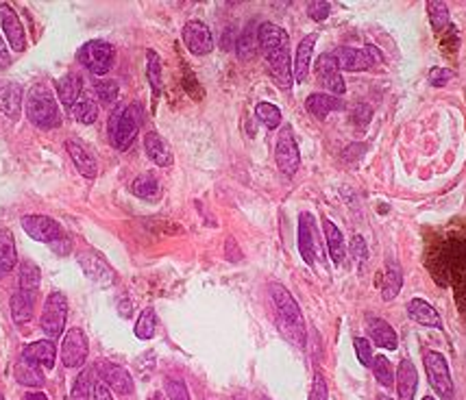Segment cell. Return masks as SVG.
I'll return each instance as SVG.
<instances>
[{"mask_svg": "<svg viewBox=\"0 0 466 400\" xmlns=\"http://www.w3.org/2000/svg\"><path fill=\"white\" fill-rule=\"evenodd\" d=\"M271 296L277 307V318H279V327L283 335L292 341V344L303 348L305 346V322H303V313L297 300L279 283L271 285Z\"/></svg>", "mask_w": 466, "mask_h": 400, "instance_id": "1", "label": "cell"}, {"mask_svg": "<svg viewBox=\"0 0 466 400\" xmlns=\"http://www.w3.org/2000/svg\"><path fill=\"white\" fill-rule=\"evenodd\" d=\"M142 118L144 113L140 102H129L125 107L120 105L111 113L107 122V135L115 151H127L133 144V139L137 137V131L142 127Z\"/></svg>", "mask_w": 466, "mask_h": 400, "instance_id": "2", "label": "cell"}, {"mask_svg": "<svg viewBox=\"0 0 466 400\" xmlns=\"http://www.w3.org/2000/svg\"><path fill=\"white\" fill-rule=\"evenodd\" d=\"M24 107H26V118L40 129H57L62 124L57 98L48 88H44V85H35V88L28 92Z\"/></svg>", "mask_w": 466, "mask_h": 400, "instance_id": "3", "label": "cell"}, {"mask_svg": "<svg viewBox=\"0 0 466 400\" xmlns=\"http://www.w3.org/2000/svg\"><path fill=\"white\" fill-rule=\"evenodd\" d=\"M76 59L83 68H87L96 76H105L115 61V48L109 42L103 40H92L79 48Z\"/></svg>", "mask_w": 466, "mask_h": 400, "instance_id": "4", "label": "cell"}, {"mask_svg": "<svg viewBox=\"0 0 466 400\" xmlns=\"http://www.w3.org/2000/svg\"><path fill=\"white\" fill-rule=\"evenodd\" d=\"M423 363H425V372H427V379L433 392L443 400H453V379H451L447 357L436 351H427L423 355Z\"/></svg>", "mask_w": 466, "mask_h": 400, "instance_id": "5", "label": "cell"}, {"mask_svg": "<svg viewBox=\"0 0 466 400\" xmlns=\"http://www.w3.org/2000/svg\"><path fill=\"white\" fill-rule=\"evenodd\" d=\"M66 320H68V298L62 292H50L42 311V322H40L42 331L50 339L59 337L66 329Z\"/></svg>", "mask_w": 466, "mask_h": 400, "instance_id": "6", "label": "cell"}, {"mask_svg": "<svg viewBox=\"0 0 466 400\" xmlns=\"http://www.w3.org/2000/svg\"><path fill=\"white\" fill-rule=\"evenodd\" d=\"M79 266L85 272V276L90 278L92 283H96L98 288H111V285H115V278H118V274H115V270L109 266V261L96 250L81 252L79 254Z\"/></svg>", "mask_w": 466, "mask_h": 400, "instance_id": "7", "label": "cell"}, {"mask_svg": "<svg viewBox=\"0 0 466 400\" xmlns=\"http://www.w3.org/2000/svg\"><path fill=\"white\" fill-rule=\"evenodd\" d=\"M257 42H259L261 52H264V57H266V61L290 52L288 33L279 24H273V22H264V24L257 26Z\"/></svg>", "mask_w": 466, "mask_h": 400, "instance_id": "8", "label": "cell"}, {"mask_svg": "<svg viewBox=\"0 0 466 400\" xmlns=\"http://www.w3.org/2000/svg\"><path fill=\"white\" fill-rule=\"evenodd\" d=\"M20 224H22L24 233L28 237L35 240V242H42V244H48V246L66 235L62 224L57 220H52V218H48V216H38V213L35 216H24L20 220Z\"/></svg>", "mask_w": 466, "mask_h": 400, "instance_id": "9", "label": "cell"}, {"mask_svg": "<svg viewBox=\"0 0 466 400\" xmlns=\"http://www.w3.org/2000/svg\"><path fill=\"white\" fill-rule=\"evenodd\" d=\"M275 161L279 165V170L285 177H295L297 170L301 165V153L299 146L292 137V131L288 127L281 129L279 137H277V146H275Z\"/></svg>", "mask_w": 466, "mask_h": 400, "instance_id": "10", "label": "cell"}, {"mask_svg": "<svg viewBox=\"0 0 466 400\" xmlns=\"http://www.w3.org/2000/svg\"><path fill=\"white\" fill-rule=\"evenodd\" d=\"M87 353H90V341L83 329L74 327L66 333L62 341V361L66 367H81L87 361Z\"/></svg>", "mask_w": 466, "mask_h": 400, "instance_id": "11", "label": "cell"}, {"mask_svg": "<svg viewBox=\"0 0 466 400\" xmlns=\"http://www.w3.org/2000/svg\"><path fill=\"white\" fill-rule=\"evenodd\" d=\"M181 37H183L186 48L196 57H205L214 50V35L210 31V26L205 22H200V20L186 22Z\"/></svg>", "mask_w": 466, "mask_h": 400, "instance_id": "12", "label": "cell"}, {"mask_svg": "<svg viewBox=\"0 0 466 400\" xmlns=\"http://www.w3.org/2000/svg\"><path fill=\"white\" fill-rule=\"evenodd\" d=\"M96 372H98L101 381H103L109 389H113L115 394H120V396L133 394L135 385H133V379H131V375H129L127 367L115 365V363H111V361H98V363H96Z\"/></svg>", "mask_w": 466, "mask_h": 400, "instance_id": "13", "label": "cell"}, {"mask_svg": "<svg viewBox=\"0 0 466 400\" xmlns=\"http://www.w3.org/2000/svg\"><path fill=\"white\" fill-rule=\"evenodd\" d=\"M316 74L320 78V83L325 85V88L331 92V96H342L346 92V85H344V78L340 76V68H338V61L334 54H320L316 59Z\"/></svg>", "mask_w": 466, "mask_h": 400, "instance_id": "14", "label": "cell"}, {"mask_svg": "<svg viewBox=\"0 0 466 400\" xmlns=\"http://www.w3.org/2000/svg\"><path fill=\"white\" fill-rule=\"evenodd\" d=\"M0 26H3V33L9 42V46L16 52H24L26 48V33H24V24L20 22L16 9L7 3L0 5Z\"/></svg>", "mask_w": 466, "mask_h": 400, "instance_id": "15", "label": "cell"}, {"mask_svg": "<svg viewBox=\"0 0 466 400\" xmlns=\"http://www.w3.org/2000/svg\"><path fill=\"white\" fill-rule=\"evenodd\" d=\"M299 252L307 266H314L316 252H318V237H316L314 216L307 211H303L299 216Z\"/></svg>", "mask_w": 466, "mask_h": 400, "instance_id": "16", "label": "cell"}, {"mask_svg": "<svg viewBox=\"0 0 466 400\" xmlns=\"http://www.w3.org/2000/svg\"><path fill=\"white\" fill-rule=\"evenodd\" d=\"M66 151H68L72 163L76 165V170H79V175H81V177H85V179H94V177L98 175V163H96L94 153H92L90 148H87V146H83L79 139L68 137V139H66Z\"/></svg>", "mask_w": 466, "mask_h": 400, "instance_id": "17", "label": "cell"}, {"mask_svg": "<svg viewBox=\"0 0 466 400\" xmlns=\"http://www.w3.org/2000/svg\"><path fill=\"white\" fill-rule=\"evenodd\" d=\"M366 335L368 341H373L375 346L386 348V351H397L399 348V337L397 331L382 318H366Z\"/></svg>", "mask_w": 466, "mask_h": 400, "instance_id": "18", "label": "cell"}, {"mask_svg": "<svg viewBox=\"0 0 466 400\" xmlns=\"http://www.w3.org/2000/svg\"><path fill=\"white\" fill-rule=\"evenodd\" d=\"M419 387V372L410 359H401L397 367V394L399 400H414Z\"/></svg>", "mask_w": 466, "mask_h": 400, "instance_id": "19", "label": "cell"}, {"mask_svg": "<svg viewBox=\"0 0 466 400\" xmlns=\"http://www.w3.org/2000/svg\"><path fill=\"white\" fill-rule=\"evenodd\" d=\"M407 318L414 320L416 324L429 327V329H438L443 331V320H441V313L436 311L429 302L421 300V298H412L407 302Z\"/></svg>", "mask_w": 466, "mask_h": 400, "instance_id": "20", "label": "cell"}, {"mask_svg": "<svg viewBox=\"0 0 466 400\" xmlns=\"http://www.w3.org/2000/svg\"><path fill=\"white\" fill-rule=\"evenodd\" d=\"M0 111L5 113L7 118L18 120L20 111H22V88L18 83L3 81L0 83Z\"/></svg>", "mask_w": 466, "mask_h": 400, "instance_id": "21", "label": "cell"}, {"mask_svg": "<svg viewBox=\"0 0 466 400\" xmlns=\"http://www.w3.org/2000/svg\"><path fill=\"white\" fill-rule=\"evenodd\" d=\"M22 357L38 365H44L46 370H52L55 359H57V346L52 339H40V341H33V344H28Z\"/></svg>", "mask_w": 466, "mask_h": 400, "instance_id": "22", "label": "cell"}, {"mask_svg": "<svg viewBox=\"0 0 466 400\" xmlns=\"http://www.w3.org/2000/svg\"><path fill=\"white\" fill-rule=\"evenodd\" d=\"M316 33H309L301 40L299 48H297V57H295V68H292V76L297 83H305L307 74H309V64H312V54H314V46H316Z\"/></svg>", "mask_w": 466, "mask_h": 400, "instance_id": "23", "label": "cell"}, {"mask_svg": "<svg viewBox=\"0 0 466 400\" xmlns=\"http://www.w3.org/2000/svg\"><path fill=\"white\" fill-rule=\"evenodd\" d=\"M334 57H336V61H338V68L344 70V72H364V70L373 68L370 61H368V57H366V52L360 50V48L342 46V48L336 50Z\"/></svg>", "mask_w": 466, "mask_h": 400, "instance_id": "24", "label": "cell"}, {"mask_svg": "<svg viewBox=\"0 0 466 400\" xmlns=\"http://www.w3.org/2000/svg\"><path fill=\"white\" fill-rule=\"evenodd\" d=\"M144 151H147V155L151 157V161L157 163L159 167H168V165H172V161H174L170 148L166 146V141H164L161 135L155 133V131L147 133V137H144Z\"/></svg>", "mask_w": 466, "mask_h": 400, "instance_id": "25", "label": "cell"}, {"mask_svg": "<svg viewBox=\"0 0 466 400\" xmlns=\"http://www.w3.org/2000/svg\"><path fill=\"white\" fill-rule=\"evenodd\" d=\"M81 90H83V81L76 72H68L66 76L57 81V94H59V100L68 111L76 105Z\"/></svg>", "mask_w": 466, "mask_h": 400, "instance_id": "26", "label": "cell"}, {"mask_svg": "<svg viewBox=\"0 0 466 400\" xmlns=\"http://www.w3.org/2000/svg\"><path fill=\"white\" fill-rule=\"evenodd\" d=\"M305 107H307V111L312 113V116H316L318 120H323L334 111H342L344 102L340 98L331 96V94H312V96H307Z\"/></svg>", "mask_w": 466, "mask_h": 400, "instance_id": "27", "label": "cell"}, {"mask_svg": "<svg viewBox=\"0 0 466 400\" xmlns=\"http://www.w3.org/2000/svg\"><path fill=\"white\" fill-rule=\"evenodd\" d=\"M18 266V250H16V240L9 228L0 231V276L9 274Z\"/></svg>", "mask_w": 466, "mask_h": 400, "instance_id": "28", "label": "cell"}, {"mask_svg": "<svg viewBox=\"0 0 466 400\" xmlns=\"http://www.w3.org/2000/svg\"><path fill=\"white\" fill-rule=\"evenodd\" d=\"M33 305H35V296L26 294L22 290H18L11 296V318L16 324H26L33 318Z\"/></svg>", "mask_w": 466, "mask_h": 400, "instance_id": "29", "label": "cell"}, {"mask_svg": "<svg viewBox=\"0 0 466 400\" xmlns=\"http://www.w3.org/2000/svg\"><path fill=\"white\" fill-rule=\"evenodd\" d=\"M16 381L20 385H26V387H42L46 383L40 365L24 359V357H20V361L16 363Z\"/></svg>", "mask_w": 466, "mask_h": 400, "instance_id": "30", "label": "cell"}, {"mask_svg": "<svg viewBox=\"0 0 466 400\" xmlns=\"http://www.w3.org/2000/svg\"><path fill=\"white\" fill-rule=\"evenodd\" d=\"M323 226H325V237H327V250L331 254V261L336 266H340L346 257V248H344V237H342V231L331 222V220H323Z\"/></svg>", "mask_w": 466, "mask_h": 400, "instance_id": "31", "label": "cell"}, {"mask_svg": "<svg viewBox=\"0 0 466 400\" xmlns=\"http://www.w3.org/2000/svg\"><path fill=\"white\" fill-rule=\"evenodd\" d=\"M401 285H403V272L401 266L397 261H388L386 268V276H384V285H382V298L386 302L394 300L401 292Z\"/></svg>", "mask_w": 466, "mask_h": 400, "instance_id": "32", "label": "cell"}, {"mask_svg": "<svg viewBox=\"0 0 466 400\" xmlns=\"http://www.w3.org/2000/svg\"><path fill=\"white\" fill-rule=\"evenodd\" d=\"M96 370L94 367H85L81 370V375L74 379V385H72V392H70V400H87L94 392V379Z\"/></svg>", "mask_w": 466, "mask_h": 400, "instance_id": "33", "label": "cell"}, {"mask_svg": "<svg viewBox=\"0 0 466 400\" xmlns=\"http://www.w3.org/2000/svg\"><path fill=\"white\" fill-rule=\"evenodd\" d=\"M131 192L142 198V200H157L159 198V181L155 175L147 172L140 175L133 183H131Z\"/></svg>", "mask_w": 466, "mask_h": 400, "instance_id": "34", "label": "cell"}, {"mask_svg": "<svg viewBox=\"0 0 466 400\" xmlns=\"http://www.w3.org/2000/svg\"><path fill=\"white\" fill-rule=\"evenodd\" d=\"M40 281H42V272L33 261H22L20 266V290L26 294H38L40 290Z\"/></svg>", "mask_w": 466, "mask_h": 400, "instance_id": "35", "label": "cell"}, {"mask_svg": "<svg viewBox=\"0 0 466 400\" xmlns=\"http://www.w3.org/2000/svg\"><path fill=\"white\" fill-rule=\"evenodd\" d=\"M70 113L74 116L76 122L81 124H94L98 118V105L90 98V96H83L76 100V105L70 109Z\"/></svg>", "mask_w": 466, "mask_h": 400, "instance_id": "36", "label": "cell"}, {"mask_svg": "<svg viewBox=\"0 0 466 400\" xmlns=\"http://www.w3.org/2000/svg\"><path fill=\"white\" fill-rule=\"evenodd\" d=\"M155 329H157V318H155V309L153 307H147L142 313H140V318H137V322H135V337L137 339H153L155 337Z\"/></svg>", "mask_w": 466, "mask_h": 400, "instance_id": "37", "label": "cell"}, {"mask_svg": "<svg viewBox=\"0 0 466 400\" xmlns=\"http://www.w3.org/2000/svg\"><path fill=\"white\" fill-rule=\"evenodd\" d=\"M370 367H373V375H375L377 383H382L384 387H394V370H392V363L384 355L373 357Z\"/></svg>", "mask_w": 466, "mask_h": 400, "instance_id": "38", "label": "cell"}, {"mask_svg": "<svg viewBox=\"0 0 466 400\" xmlns=\"http://www.w3.org/2000/svg\"><path fill=\"white\" fill-rule=\"evenodd\" d=\"M147 76L153 88V94H161V59L155 50H147Z\"/></svg>", "mask_w": 466, "mask_h": 400, "instance_id": "39", "label": "cell"}, {"mask_svg": "<svg viewBox=\"0 0 466 400\" xmlns=\"http://www.w3.org/2000/svg\"><path fill=\"white\" fill-rule=\"evenodd\" d=\"M255 116L266 129H277L281 124V111H279V107L273 105V102H266V100L259 102L255 107Z\"/></svg>", "mask_w": 466, "mask_h": 400, "instance_id": "40", "label": "cell"}, {"mask_svg": "<svg viewBox=\"0 0 466 400\" xmlns=\"http://www.w3.org/2000/svg\"><path fill=\"white\" fill-rule=\"evenodd\" d=\"M257 46H259V42H257V31H255L253 24H249L244 31H242V35H238L236 50H238V54L242 57V59H249V57L255 54Z\"/></svg>", "mask_w": 466, "mask_h": 400, "instance_id": "41", "label": "cell"}, {"mask_svg": "<svg viewBox=\"0 0 466 400\" xmlns=\"http://www.w3.org/2000/svg\"><path fill=\"white\" fill-rule=\"evenodd\" d=\"M427 13H429V22L433 26V31H443V28L449 24V7L441 0H431L427 3Z\"/></svg>", "mask_w": 466, "mask_h": 400, "instance_id": "42", "label": "cell"}, {"mask_svg": "<svg viewBox=\"0 0 466 400\" xmlns=\"http://www.w3.org/2000/svg\"><path fill=\"white\" fill-rule=\"evenodd\" d=\"M94 90H96V96H98V100H101L103 105H113L115 100H118V94H120L118 83L111 81V78H101V81H96Z\"/></svg>", "mask_w": 466, "mask_h": 400, "instance_id": "43", "label": "cell"}, {"mask_svg": "<svg viewBox=\"0 0 466 400\" xmlns=\"http://www.w3.org/2000/svg\"><path fill=\"white\" fill-rule=\"evenodd\" d=\"M166 394H168V398L170 400H192L190 398V392H188V387H186V383L183 381H179V379H166Z\"/></svg>", "mask_w": 466, "mask_h": 400, "instance_id": "44", "label": "cell"}, {"mask_svg": "<svg viewBox=\"0 0 466 400\" xmlns=\"http://www.w3.org/2000/svg\"><path fill=\"white\" fill-rule=\"evenodd\" d=\"M309 400H329V387L325 377L316 372L314 381H312V389H309Z\"/></svg>", "mask_w": 466, "mask_h": 400, "instance_id": "45", "label": "cell"}, {"mask_svg": "<svg viewBox=\"0 0 466 400\" xmlns=\"http://www.w3.org/2000/svg\"><path fill=\"white\" fill-rule=\"evenodd\" d=\"M353 346H356V355L360 359L362 365H368L370 367V361H373V348H370V341L366 337H356L353 339Z\"/></svg>", "mask_w": 466, "mask_h": 400, "instance_id": "46", "label": "cell"}, {"mask_svg": "<svg viewBox=\"0 0 466 400\" xmlns=\"http://www.w3.org/2000/svg\"><path fill=\"white\" fill-rule=\"evenodd\" d=\"M348 250H351V257H353V261H358V266H362L368 259V246H366V242L360 235H356L351 240V244H348Z\"/></svg>", "mask_w": 466, "mask_h": 400, "instance_id": "47", "label": "cell"}, {"mask_svg": "<svg viewBox=\"0 0 466 400\" xmlns=\"http://www.w3.org/2000/svg\"><path fill=\"white\" fill-rule=\"evenodd\" d=\"M329 11H331V7H329V3H325V0H314V3L307 5V13L316 22H323L329 16Z\"/></svg>", "mask_w": 466, "mask_h": 400, "instance_id": "48", "label": "cell"}, {"mask_svg": "<svg viewBox=\"0 0 466 400\" xmlns=\"http://www.w3.org/2000/svg\"><path fill=\"white\" fill-rule=\"evenodd\" d=\"M364 153H366V144H360V141H358V144H351V146L344 148L342 159L346 163H356V161H360L364 157Z\"/></svg>", "mask_w": 466, "mask_h": 400, "instance_id": "49", "label": "cell"}, {"mask_svg": "<svg viewBox=\"0 0 466 400\" xmlns=\"http://www.w3.org/2000/svg\"><path fill=\"white\" fill-rule=\"evenodd\" d=\"M370 118H373V111H370L368 105H360V107L356 109V113H353V122H356V127H360V129H366V124L370 122Z\"/></svg>", "mask_w": 466, "mask_h": 400, "instance_id": "50", "label": "cell"}, {"mask_svg": "<svg viewBox=\"0 0 466 400\" xmlns=\"http://www.w3.org/2000/svg\"><path fill=\"white\" fill-rule=\"evenodd\" d=\"M453 74L449 72V70H445V68H433L431 72H429V83L433 85V88H443V85L451 78Z\"/></svg>", "mask_w": 466, "mask_h": 400, "instance_id": "51", "label": "cell"}, {"mask_svg": "<svg viewBox=\"0 0 466 400\" xmlns=\"http://www.w3.org/2000/svg\"><path fill=\"white\" fill-rule=\"evenodd\" d=\"M225 252H227V259L229 261H240L242 259V252H240V248H238V244L233 242L231 237L227 240V246H225Z\"/></svg>", "mask_w": 466, "mask_h": 400, "instance_id": "52", "label": "cell"}, {"mask_svg": "<svg viewBox=\"0 0 466 400\" xmlns=\"http://www.w3.org/2000/svg\"><path fill=\"white\" fill-rule=\"evenodd\" d=\"M50 248H52L57 254H68V252H70V248H72V242H70V237H68V235H64V237H59L57 242H52V244H50Z\"/></svg>", "mask_w": 466, "mask_h": 400, "instance_id": "53", "label": "cell"}, {"mask_svg": "<svg viewBox=\"0 0 466 400\" xmlns=\"http://www.w3.org/2000/svg\"><path fill=\"white\" fill-rule=\"evenodd\" d=\"M92 396H94V400H113V398H111V389H109L103 381H96V383H94Z\"/></svg>", "mask_w": 466, "mask_h": 400, "instance_id": "54", "label": "cell"}, {"mask_svg": "<svg viewBox=\"0 0 466 400\" xmlns=\"http://www.w3.org/2000/svg\"><path fill=\"white\" fill-rule=\"evenodd\" d=\"M364 52H366V57H368L370 66H377V64H382V61H384L382 50L377 48V46H366V48H364Z\"/></svg>", "mask_w": 466, "mask_h": 400, "instance_id": "55", "label": "cell"}, {"mask_svg": "<svg viewBox=\"0 0 466 400\" xmlns=\"http://www.w3.org/2000/svg\"><path fill=\"white\" fill-rule=\"evenodd\" d=\"M9 66H11V54H9V50H7L5 40L0 37V70H5V68H9Z\"/></svg>", "mask_w": 466, "mask_h": 400, "instance_id": "56", "label": "cell"}, {"mask_svg": "<svg viewBox=\"0 0 466 400\" xmlns=\"http://www.w3.org/2000/svg\"><path fill=\"white\" fill-rule=\"evenodd\" d=\"M22 400H48V396L42 392H28V394H24Z\"/></svg>", "mask_w": 466, "mask_h": 400, "instance_id": "57", "label": "cell"}, {"mask_svg": "<svg viewBox=\"0 0 466 400\" xmlns=\"http://www.w3.org/2000/svg\"><path fill=\"white\" fill-rule=\"evenodd\" d=\"M375 400H392V398H390V396H384V394H382V396H377Z\"/></svg>", "mask_w": 466, "mask_h": 400, "instance_id": "58", "label": "cell"}, {"mask_svg": "<svg viewBox=\"0 0 466 400\" xmlns=\"http://www.w3.org/2000/svg\"><path fill=\"white\" fill-rule=\"evenodd\" d=\"M423 400H436V398H433V396H425Z\"/></svg>", "mask_w": 466, "mask_h": 400, "instance_id": "59", "label": "cell"}, {"mask_svg": "<svg viewBox=\"0 0 466 400\" xmlns=\"http://www.w3.org/2000/svg\"><path fill=\"white\" fill-rule=\"evenodd\" d=\"M0 400H5V396H3V394H0Z\"/></svg>", "mask_w": 466, "mask_h": 400, "instance_id": "60", "label": "cell"}, {"mask_svg": "<svg viewBox=\"0 0 466 400\" xmlns=\"http://www.w3.org/2000/svg\"><path fill=\"white\" fill-rule=\"evenodd\" d=\"M236 400H242V398H236Z\"/></svg>", "mask_w": 466, "mask_h": 400, "instance_id": "61", "label": "cell"}, {"mask_svg": "<svg viewBox=\"0 0 466 400\" xmlns=\"http://www.w3.org/2000/svg\"><path fill=\"white\" fill-rule=\"evenodd\" d=\"M266 400H271V398H266Z\"/></svg>", "mask_w": 466, "mask_h": 400, "instance_id": "62", "label": "cell"}]
</instances>
